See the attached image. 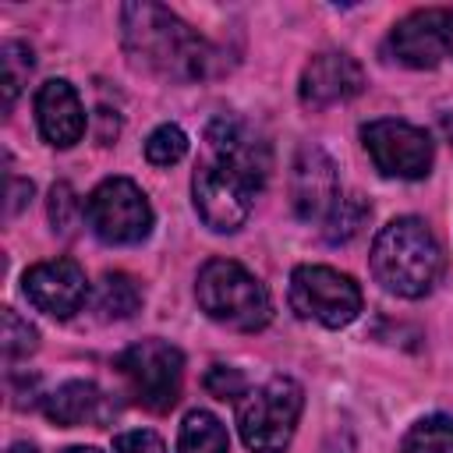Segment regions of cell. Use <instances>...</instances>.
Here are the masks:
<instances>
[{"instance_id":"obj_20","label":"cell","mask_w":453,"mask_h":453,"mask_svg":"<svg viewBox=\"0 0 453 453\" xmlns=\"http://www.w3.org/2000/svg\"><path fill=\"white\" fill-rule=\"evenodd\" d=\"M372 216V205L365 202V195L350 191V195H340V202L333 205V212L322 219V237L329 244H347L350 237L361 234V226L368 223Z\"/></svg>"},{"instance_id":"obj_17","label":"cell","mask_w":453,"mask_h":453,"mask_svg":"<svg viewBox=\"0 0 453 453\" xmlns=\"http://www.w3.org/2000/svg\"><path fill=\"white\" fill-rule=\"evenodd\" d=\"M142 308V287L127 273H106L96 290V311L103 322H124Z\"/></svg>"},{"instance_id":"obj_21","label":"cell","mask_w":453,"mask_h":453,"mask_svg":"<svg viewBox=\"0 0 453 453\" xmlns=\"http://www.w3.org/2000/svg\"><path fill=\"white\" fill-rule=\"evenodd\" d=\"M400 453H453V414L418 418L407 428Z\"/></svg>"},{"instance_id":"obj_25","label":"cell","mask_w":453,"mask_h":453,"mask_svg":"<svg viewBox=\"0 0 453 453\" xmlns=\"http://www.w3.org/2000/svg\"><path fill=\"white\" fill-rule=\"evenodd\" d=\"M78 212H81V202H78L74 188L64 184V180L53 184V191H50V223H53V230L57 234H71Z\"/></svg>"},{"instance_id":"obj_5","label":"cell","mask_w":453,"mask_h":453,"mask_svg":"<svg viewBox=\"0 0 453 453\" xmlns=\"http://www.w3.org/2000/svg\"><path fill=\"white\" fill-rule=\"evenodd\" d=\"M117 372L127 382V393L138 407L152 414H166L180 400L184 386V354L166 340H138L117 357Z\"/></svg>"},{"instance_id":"obj_13","label":"cell","mask_w":453,"mask_h":453,"mask_svg":"<svg viewBox=\"0 0 453 453\" xmlns=\"http://www.w3.org/2000/svg\"><path fill=\"white\" fill-rule=\"evenodd\" d=\"M205 152H212L223 163H230L258 191L265 188L269 170H273V152H269V142L248 120L226 117V113L216 117V120H209V127H205Z\"/></svg>"},{"instance_id":"obj_11","label":"cell","mask_w":453,"mask_h":453,"mask_svg":"<svg viewBox=\"0 0 453 453\" xmlns=\"http://www.w3.org/2000/svg\"><path fill=\"white\" fill-rule=\"evenodd\" d=\"M21 290L39 311H46L53 319H71L88 301V280H85V269L74 258L35 262L32 269H25Z\"/></svg>"},{"instance_id":"obj_1","label":"cell","mask_w":453,"mask_h":453,"mask_svg":"<svg viewBox=\"0 0 453 453\" xmlns=\"http://www.w3.org/2000/svg\"><path fill=\"white\" fill-rule=\"evenodd\" d=\"M120 39L134 67H145L166 81H205L226 71L223 53L198 28L159 4H124Z\"/></svg>"},{"instance_id":"obj_29","label":"cell","mask_w":453,"mask_h":453,"mask_svg":"<svg viewBox=\"0 0 453 453\" xmlns=\"http://www.w3.org/2000/svg\"><path fill=\"white\" fill-rule=\"evenodd\" d=\"M60 453H103V449H96V446H67Z\"/></svg>"},{"instance_id":"obj_24","label":"cell","mask_w":453,"mask_h":453,"mask_svg":"<svg viewBox=\"0 0 453 453\" xmlns=\"http://www.w3.org/2000/svg\"><path fill=\"white\" fill-rule=\"evenodd\" d=\"M202 386H205V393L216 396V400H244V393H248V379H244V372L234 368V365H212V368L202 375Z\"/></svg>"},{"instance_id":"obj_28","label":"cell","mask_w":453,"mask_h":453,"mask_svg":"<svg viewBox=\"0 0 453 453\" xmlns=\"http://www.w3.org/2000/svg\"><path fill=\"white\" fill-rule=\"evenodd\" d=\"M7 453H35V446H32V442H14Z\"/></svg>"},{"instance_id":"obj_18","label":"cell","mask_w":453,"mask_h":453,"mask_svg":"<svg viewBox=\"0 0 453 453\" xmlns=\"http://www.w3.org/2000/svg\"><path fill=\"white\" fill-rule=\"evenodd\" d=\"M177 453H230L226 428L209 411H188L177 435Z\"/></svg>"},{"instance_id":"obj_6","label":"cell","mask_w":453,"mask_h":453,"mask_svg":"<svg viewBox=\"0 0 453 453\" xmlns=\"http://www.w3.org/2000/svg\"><path fill=\"white\" fill-rule=\"evenodd\" d=\"M258 188L219 156L205 152L191 173V202L198 219L216 234H234L248 223Z\"/></svg>"},{"instance_id":"obj_22","label":"cell","mask_w":453,"mask_h":453,"mask_svg":"<svg viewBox=\"0 0 453 453\" xmlns=\"http://www.w3.org/2000/svg\"><path fill=\"white\" fill-rule=\"evenodd\" d=\"M188 156V134L177 124H159L149 138H145V159L152 166H173Z\"/></svg>"},{"instance_id":"obj_27","label":"cell","mask_w":453,"mask_h":453,"mask_svg":"<svg viewBox=\"0 0 453 453\" xmlns=\"http://www.w3.org/2000/svg\"><path fill=\"white\" fill-rule=\"evenodd\" d=\"M25 202H32V180H18V177H14V180H11V202H7V212L14 216Z\"/></svg>"},{"instance_id":"obj_16","label":"cell","mask_w":453,"mask_h":453,"mask_svg":"<svg viewBox=\"0 0 453 453\" xmlns=\"http://www.w3.org/2000/svg\"><path fill=\"white\" fill-rule=\"evenodd\" d=\"M42 411L53 425L60 428H78V425H106L110 421V400L96 382L85 379H71L64 386H57L53 393H46Z\"/></svg>"},{"instance_id":"obj_23","label":"cell","mask_w":453,"mask_h":453,"mask_svg":"<svg viewBox=\"0 0 453 453\" xmlns=\"http://www.w3.org/2000/svg\"><path fill=\"white\" fill-rule=\"evenodd\" d=\"M0 347L7 361H21L28 354H35L39 347V333L32 322H25L14 308H4V333H0Z\"/></svg>"},{"instance_id":"obj_12","label":"cell","mask_w":453,"mask_h":453,"mask_svg":"<svg viewBox=\"0 0 453 453\" xmlns=\"http://www.w3.org/2000/svg\"><path fill=\"white\" fill-rule=\"evenodd\" d=\"M340 195L343 191H340L336 163L329 159V152L319 145H301L294 156V170H290V202H294L297 219L322 223L340 202Z\"/></svg>"},{"instance_id":"obj_19","label":"cell","mask_w":453,"mask_h":453,"mask_svg":"<svg viewBox=\"0 0 453 453\" xmlns=\"http://www.w3.org/2000/svg\"><path fill=\"white\" fill-rule=\"evenodd\" d=\"M32 67H35V57H32V46H28V42L11 39V42L0 46V92H4V113L14 110V103H18V96H21L25 81H28V74H32Z\"/></svg>"},{"instance_id":"obj_10","label":"cell","mask_w":453,"mask_h":453,"mask_svg":"<svg viewBox=\"0 0 453 453\" xmlns=\"http://www.w3.org/2000/svg\"><path fill=\"white\" fill-rule=\"evenodd\" d=\"M386 50L403 67H414V71L439 67L446 57H453V11L449 7L411 11L393 25Z\"/></svg>"},{"instance_id":"obj_8","label":"cell","mask_w":453,"mask_h":453,"mask_svg":"<svg viewBox=\"0 0 453 453\" xmlns=\"http://www.w3.org/2000/svg\"><path fill=\"white\" fill-rule=\"evenodd\" d=\"M88 230L103 244H142L152 230V205L127 177H106L85 202Z\"/></svg>"},{"instance_id":"obj_4","label":"cell","mask_w":453,"mask_h":453,"mask_svg":"<svg viewBox=\"0 0 453 453\" xmlns=\"http://www.w3.org/2000/svg\"><path fill=\"white\" fill-rule=\"evenodd\" d=\"M304 411V389L290 375H273L258 389H248L237 403V428L251 453H283L297 432Z\"/></svg>"},{"instance_id":"obj_26","label":"cell","mask_w":453,"mask_h":453,"mask_svg":"<svg viewBox=\"0 0 453 453\" xmlns=\"http://www.w3.org/2000/svg\"><path fill=\"white\" fill-rule=\"evenodd\" d=\"M113 453H166V442L152 428H131L113 439Z\"/></svg>"},{"instance_id":"obj_9","label":"cell","mask_w":453,"mask_h":453,"mask_svg":"<svg viewBox=\"0 0 453 453\" xmlns=\"http://www.w3.org/2000/svg\"><path fill=\"white\" fill-rule=\"evenodd\" d=\"M361 142H365V152L372 156L375 170L382 177H396V180L428 177L432 159H435V145H432L428 131L418 124L396 120V117L368 120L361 127Z\"/></svg>"},{"instance_id":"obj_15","label":"cell","mask_w":453,"mask_h":453,"mask_svg":"<svg viewBox=\"0 0 453 453\" xmlns=\"http://www.w3.org/2000/svg\"><path fill=\"white\" fill-rule=\"evenodd\" d=\"M35 120L39 134L53 149H71L85 134V106L67 78H50L35 92Z\"/></svg>"},{"instance_id":"obj_7","label":"cell","mask_w":453,"mask_h":453,"mask_svg":"<svg viewBox=\"0 0 453 453\" xmlns=\"http://www.w3.org/2000/svg\"><path fill=\"white\" fill-rule=\"evenodd\" d=\"M290 308L326 329L350 326L361 315V287L333 265H297L290 273Z\"/></svg>"},{"instance_id":"obj_2","label":"cell","mask_w":453,"mask_h":453,"mask_svg":"<svg viewBox=\"0 0 453 453\" xmlns=\"http://www.w3.org/2000/svg\"><path fill=\"white\" fill-rule=\"evenodd\" d=\"M372 276L396 297H425L442 276V248L425 219L396 216L372 241Z\"/></svg>"},{"instance_id":"obj_3","label":"cell","mask_w":453,"mask_h":453,"mask_svg":"<svg viewBox=\"0 0 453 453\" xmlns=\"http://www.w3.org/2000/svg\"><path fill=\"white\" fill-rule=\"evenodd\" d=\"M198 308L237 333H258L273 319V297L265 283L234 258H209L195 276Z\"/></svg>"},{"instance_id":"obj_14","label":"cell","mask_w":453,"mask_h":453,"mask_svg":"<svg viewBox=\"0 0 453 453\" xmlns=\"http://www.w3.org/2000/svg\"><path fill=\"white\" fill-rule=\"evenodd\" d=\"M361 88H365V67L343 50L315 53L304 64L301 81H297V96L308 110H326V106L347 103V99L361 96Z\"/></svg>"}]
</instances>
